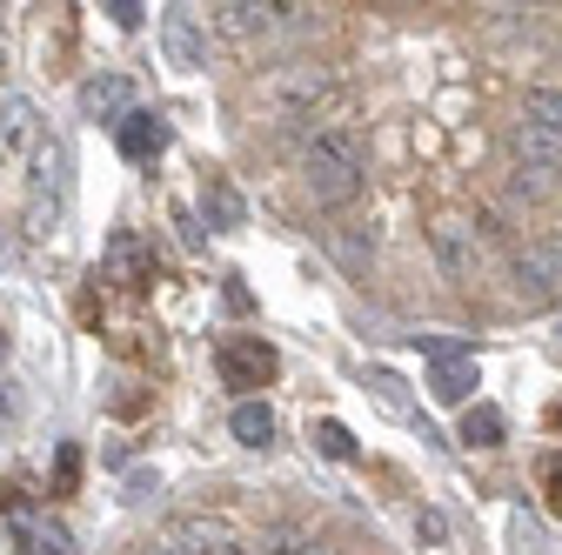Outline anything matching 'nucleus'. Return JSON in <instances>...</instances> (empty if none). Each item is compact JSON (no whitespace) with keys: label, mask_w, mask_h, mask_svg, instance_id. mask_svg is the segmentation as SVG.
<instances>
[{"label":"nucleus","mask_w":562,"mask_h":555,"mask_svg":"<svg viewBox=\"0 0 562 555\" xmlns=\"http://www.w3.org/2000/svg\"><path fill=\"white\" fill-rule=\"evenodd\" d=\"M201 207H207V222H215V228H241V222H248V201H241L235 181L215 174V168L201 174Z\"/></svg>","instance_id":"14"},{"label":"nucleus","mask_w":562,"mask_h":555,"mask_svg":"<svg viewBox=\"0 0 562 555\" xmlns=\"http://www.w3.org/2000/svg\"><path fill=\"white\" fill-rule=\"evenodd\" d=\"M369 181V155L356 141V127H322L302 141V188L322 201V207H348Z\"/></svg>","instance_id":"1"},{"label":"nucleus","mask_w":562,"mask_h":555,"mask_svg":"<svg viewBox=\"0 0 562 555\" xmlns=\"http://www.w3.org/2000/svg\"><path fill=\"white\" fill-rule=\"evenodd\" d=\"M536 127H549V134H562V88H529V107H522Z\"/></svg>","instance_id":"21"},{"label":"nucleus","mask_w":562,"mask_h":555,"mask_svg":"<svg viewBox=\"0 0 562 555\" xmlns=\"http://www.w3.org/2000/svg\"><path fill=\"white\" fill-rule=\"evenodd\" d=\"M175 228H181V248H201V228H194V215H175Z\"/></svg>","instance_id":"28"},{"label":"nucleus","mask_w":562,"mask_h":555,"mask_svg":"<svg viewBox=\"0 0 562 555\" xmlns=\"http://www.w3.org/2000/svg\"><path fill=\"white\" fill-rule=\"evenodd\" d=\"M114 27H140V14H148V8H140V0H108V8H101Z\"/></svg>","instance_id":"26"},{"label":"nucleus","mask_w":562,"mask_h":555,"mask_svg":"<svg viewBox=\"0 0 562 555\" xmlns=\"http://www.w3.org/2000/svg\"><path fill=\"white\" fill-rule=\"evenodd\" d=\"M308 8H274V0H228V8H215V27L228 41H261L274 27H302Z\"/></svg>","instance_id":"5"},{"label":"nucleus","mask_w":562,"mask_h":555,"mask_svg":"<svg viewBox=\"0 0 562 555\" xmlns=\"http://www.w3.org/2000/svg\"><path fill=\"white\" fill-rule=\"evenodd\" d=\"M503 408H488V401H475V408H462V442L469 449H496L503 442Z\"/></svg>","instance_id":"19"},{"label":"nucleus","mask_w":562,"mask_h":555,"mask_svg":"<svg viewBox=\"0 0 562 555\" xmlns=\"http://www.w3.org/2000/svg\"><path fill=\"white\" fill-rule=\"evenodd\" d=\"M215 369H222V382H228V388H261V382H274L281 355L268 349L261 335H235V341H222V355H215Z\"/></svg>","instance_id":"6"},{"label":"nucleus","mask_w":562,"mask_h":555,"mask_svg":"<svg viewBox=\"0 0 562 555\" xmlns=\"http://www.w3.org/2000/svg\"><path fill=\"white\" fill-rule=\"evenodd\" d=\"M295 555H335V548H322V542H302V548H295Z\"/></svg>","instance_id":"29"},{"label":"nucleus","mask_w":562,"mask_h":555,"mask_svg":"<svg viewBox=\"0 0 562 555\" xmlns=\"http://www.w3.org/2000/svg\"><path fill=\"white\" fill-rule=\"evenodd\" d=\"M148 555H175V548H168V542H148Z\"/></svg>","instance_id":"31"},{"label":"nucleus","mask_w":562,"mask_h":555,"mask_svg":"<svg viewBox=\"0 0 562 555\" xmlns=\"http://www.w3.org/2000/svg\"><path fill=\"white\" fill-rule=\"evenodd\" d=\"M322 94H328V67H315V60H289L261 81V107L274 121H308Z\"/></svg>","instance_id":"2"},{"label":"nucleus","mask_w":562,"mask_h":555,"mask_svg":"<svg viewBox=\"0 0 562 555\" xmlns=\"http://www.w3.org/2000/svg\"><path fill=\"white\" fill-rule=\"evenodd\" d=\"M516 302H529V308L562 302V241H529L516 254Z\"/></svg>","instance_id":"4"},{"label":"nucleus","mask_w":562,"mask_h":555,"mask_svg":"<svg viewBox=\"0 0 562 555\" xmlns=\"http://www.w3.org/2000/svg\"><path fill=\"white\" fill-rule=\"evenodd\" d=\"M215 555H248V542H228V548H215Z\"/></svg>","instance_id":"30"},{"label":"nucleus","mask_w":562,"mask_h":555,"mask_svg":"<svg viewBox=\"0 0 562 555\" xmlns=\"http://www.w3.org/2000/svg\"><path fill=\"white\" fill-rule=\"evenodd\" d=\"M555 181H562V174H542V168H522V161H516V181H509V188H516V194H529V201H536V194H549V188H555Z\"/></svg>","instance_id":"24"},{"label":"nucleus","mask_w":562,"mask_h":555,"mask_svg":"<svg viewBox=\"0 0 562 555\" xmlns=\"http://www.w3.org/2000/svg\"><path fill=\"white\" fill-rule=\"evenodd\" d=\"M161 155H168V121H161V114H127V121H121V161L148 168V161H161Z\"/></svg>","instance_id":"11"},{"label":"nucleus","mask_w":562,"mask_h":555,"mask_svg":"<svg viewBox=\"0 0 562 555\" xmlns=\"http://www.w3.org/2000/svg\"><path fill=\"white\" fill-rule=\"evenodd\" d=\"M302 542H308V535H302L295 522H268V529H261V535L248 542V555H295Z\"/></svg>","instance_id":"20"},{"label":"nucleus","mask_w":562,"mask_h":555,"mask_svg":"<svg viewBox=\"0 0 562 555\" xmlns=\"http://www.w3.org/2000/svg\"><path fill=\"white\" fill-rule=\"evenodd\" d=\"M509 529H516V542H529V548H542V529H536V522H529V516H522V509H516V516H509Z\"/></svg>","instance_id":"27"},{"label":"nucleus","mask_w":562,"mask_h":555,"mask_svg":"<svg viewBox=\"0 0 562 555\" xmlns=\"http://www.w3.org/2000/svg\"><path fill=\"white\" fill-rule=\"evenodd\" d=\"M542 489H549V502L562 509V449H549V455H542Z\"/></svg>","instance_id":"25"},{"label":"nucleus","mask_w":562,"mask_h":555,"mask_svg":"<svg viewBox=\"0 0 562 555\" xmlns=\"http://www.w3.org/2000/svg\"><path fill=\"white\" fill-rule=\"evenodd\" d=\"M8 529H14V542H21V555H75V542H67V529H60V522H47V516H34V509H21V502H14V516H8Z\"/></svg>","instance_id":"12"},{"label":"nucleus","mask_w":562,"mask_h":555,"mask_svg":"<svg viewBox=\"0 0 562 555\" xmlns=\"http://www.w3.org/2000/svg\"><path fill=\"white\" fill-rule=\"evenodd\" d=\"M75 101H81V121H127V114H134L127 75H88Z\"/></svg>","instance_id":"10"},{"label":"nucleus","mask_w":562,"mask_h":555,"mask_svg":"<svg viewBox=\"0 0 562 555\" xmlns=\"http://www.w3.org/2000/svg\"><path fill=\"white\" fill-rule=\"evenodd\" d=\"M315 449H322L328 462H348V455H356V435H348L341 422H315Z\"/></svg>","instance_id":"23"},{"label":"nucleus","mask_w":562,"mask_h":555,"mask_svg":"<svg viewBox=\"0 0 562 555\" xmlns=\"http://www.w3.org/2000/svg\"><path fill=\"white\" fill-rule=\"evenodd\" d=\"M328 254H335L341 268L362 274V268L375 261V228H362V222H335V228H328Z\"/></svg>","instance_id":"17"},{"label":"nucleus","mask_w":562,"mask_h":555,"mask_svg":"<svg viewBox=\"0 0 562 555\" xmlns=\"http://www.w3.org/2000/svg\"><path fill=\"white\" fill-rule=\"evenodd\" d=\"M0 362H8V328H0Z\"/></svg>","instance_id":"33"},{"label":"nucleus","mask_w":562,"mask_h":555,"mask_svg":"<svg viewBox=\"0 0 562 555\" xmlns=\"http://www.w3.org/2000/svg\"><path fill=\"white\" fill-rule=\"evenodd\" d=\"M161 47H168V60L181 67V75H201V67H207V27H201V14L194 8H168L161 14Z\"/></svg>","instance_id":"8"},{"label":"nucleus","mask_w":562,"mask_h":555,"mask_svg":"<svg viewBox=\"0 0 562 555\" xmlns=\"http://www.w3.org/2000/svg\"><path fill=\"white\" fill-rule=\"evenodd\" d=\"M101 282H114V288H148V282H155V254H148V241H140L134 228L108 235V254H101Z\"/></svg>","instance_id":"7"},{"label":"nucleus","mask_w":562,"mask_h":555,"mask_svg":"<svg viewBox=\"0 0 562 555\" xmlns=\"http://www.w3.org/2000/svg\"><path fill=\"white\" fill-rule=\"evenodd\" d=\"M228 429H235V442L241 449H268L274 442V415H268V401H235V415H228Z\"/></svg>","instance_id":"18"},{"label":"nucleus","mask_w":562,"mask_h":555,"mask_svg":"<svg viewBox=\"0 0 562 555\" xmlns=\"http://www.w3.org/2000/svg\"><path fill=\"white\" fill-rule=\"evenodd\" d=\"M429 241H436V261H442V274H449V282H469V274H475V261H482V248H475V228H469V222H456V215H442V222L429 228Z\"/></svg>","instance_id":"9"},{"label":"nucleus","mask_w":562,"mask_h":555,"mask_svg":"<svg viewBox=\"0 0 562 555\" xmlns=\"http://www.w3.org/2000/svg\"><path fill=\"white\" fill-rule=\"evenodd\" d=\"M121 555H148V542H134V548H121Z\"/></svg>","instance_id":"32"},{"label":"nucleus","mask_w":562,"mask_h":555,"mask_svg":"<svg viewBox=\"0 0 562 555\" xmlns=\"http://www.w3.org/2000/svg\"><path fill=\"white\" fill-rule=\"evenodd\" d=\"M175 555H215V548H228L235 535L215 522V516H181V522H168V535H161Z\"/></svg>","instance_id":"13"},{"label":"nucleus","mask_w":562,"mask_h":555,"mask_svg":"<svg viewBox=\"0 0 562 555\" xmlns=\"http://www.w3.org/2000/svg\"><path fill=\"white\" fill-rule=\"evenodd\" d=\"M516 161H522V168H542V174H562V134L522 121V127H516Z\"/></svg>","instance_id":"15"},{"label":"nucleus","mask_w":562,"mask_h":555,"mask_svg":"<svg viewBox=\"0 0 562 555\" xmlns=\"http://www.w3.org/2000/svg\"><path fill=\"white\" fill-rule=\"evenodd\" d=\"M375 401H382L389 415H402V422L415 415V401H408V382H402V375H389V369H375Z\"/></svg>","instance_id":"22"},{"label":"nucleus","mask_w":562,"mask_h":555,"mask_svg":"<svg viewBox=\"0 0 562 555\" xmlns=\"http://www.w3.org/2000/svg\"><path fill=\"white\" fill-rule=\"evenodd\" d=\"M555 335H562V328H555Z\"/></svg>","instance_id":"34"},{"label":"nucleus","mask_w":562,"mask_h":555,"mask_svg":"<svg viewBox=\"0 0 562 555\" xmlns=\"http://www.w3.org/2000/svg\"><path fill=\"white\" fill-rule=\"evenodd\" d=\"M429 395H436V401H449V408H462V401L475 395V355L429 362Z\"/></svg>","instance_id":"16"},{"label":"nucleus","mask_w":562,"mask_h":555,"mask_svg":"<svg viewBox=\"0 0 562 555\" xmlns=\"http://www.w3.org/2000/svg\"><path fill=\"white\" fill-rule=\"evenodd\" d=\"M41 155V107L27 94H0V174H21Z\"/></svg>","instance_id":"3"}]
</instances>
